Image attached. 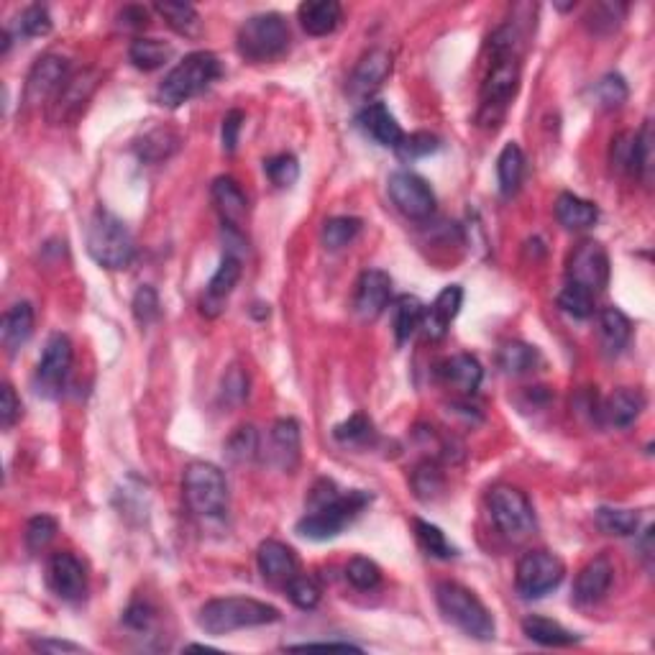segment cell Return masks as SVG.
Segmentation results:
<instances>
[{
    "instance_id": "ab89813d",
    "label": "cell",
    "mask_w": 655,
    "mask_h": 655,
    "mask_svg": "<svg viewBox=\"0 0 655 655\" xmlns=\"http://www.w3.org/2000/svg\"><path fill=\"white\" fill-rule=\"evenodd\" d=\"M226 456L233 464H249L259 456V433L254 425H241L226 441Z\"/></svg>"
},
{
    "instance_id": "3957f363",
    "label": "cell",
    "mask_w": 655,
    "mask_h": 655,
    "mask_svg": "<svg viewBox=\"0 0 655 655\" xmlns=\"http://www.w3.org/2000/svg\"><path fill=\"white\" fill-rule=\"evenodd\" d=\"M221 77V62L210 52H192L169 70L157 90V100L167 108H180L187 100L205 93Z\"/></svg>"
},
{
    "instance_id": "7dc6e473",
    "label": "cell",
    "mask_w": 655,
    "mask_h": 655,
    "mask_svg": "<svg viewBox=\"0 0 655 655\" xmlns=\"http://www.w3.org/2000/svg\"><path fill=\"white\" fill-rule=\"evenodd\" d=\"M612 167L620 172H638V134L625 131L612 141Z\"/></svg>"
},
{
    "instance_id": "9f6ffc18",
    "label": "cell",
    "mask_w": 655,
    "mask_h": 655,
    "mask_svg": "<svg viewBox=\"0 0 655 655\" xmlns=\"http://www.w3.org/2000/svg\"><path fill=\"white\" fill-rule=\"evenodd\" d=\"M412 484H415V492H418L420 499H433L435 494L443 492V474L438 471V466L428 461V464L415 469Z\"/></svg>"
},
{
    "instance_id": "f907efd6",
    "label": "cell",
    "mask_w": 655,
    "mask_h": 655,
    "mask_svg": "<svg viewBox=\"0 0 655 655\" xmlns=\"http://www.w3.org/2000/svg\"><path fill=\"white\" fill-rule=\"evenodd\" d=\"M49 31H52V16L47 6H29L18 16V34L36 39V36H47Z\"/></svg>"
},
{
    "instance_id": "d6986e66",
    "label": "cell",
    "mask_w": 655,
    "mask_h": 655,
    "mask_svg": "<svg viewBox=\"0 0 655 655\" xmlns=\"http://www.w3.org/2000/svg\"><path fill=\"white\" fill-rule=\"evenodd\" d=\"M615 579V566L607 556H597L586 563L584 569L579 571L574 581V602L579 607H592V604L602 602L604 594L609 592Z\"/></svg>"
},
{
    "instance_id": "1f68e13d",
    "label": "cell",
    "mask_w": 655,
    "mask_h": 655,
    "mask_svg": "<svg viewBox=\"0 0 655 655\" xmlns=\"http://www.w3.org/2000/svg\"><path fill=\"white\" fill-rule=\"evenodd\" d=\"M632 336V323L620 308H604L599 313V341L609 356H617Z\"/></svg>"
},
{
    "instance_id": "8fae6325",
    "label": "cell",
    "mask_w": 655,
    "mask_h": 655,
    "mask_svg": "<svg viewBox=\"0 0 655 655\" xmlns=\"http://www.w3.org/2000/svg\"><path fill=\"white\" fill-rule=\"evenodd\" d=\"M72 369V341L64 333L49 336L47 346L41 351L39 366H36V392L47 400H57L64 392V384Z\"/></svg>"
},
{
    "instance_id": "6125c7cd",
    "label": "cell",
    "mask_w": 655,
    "mask_h": 655,
    "mask_svg": "<svg viewBox=\"0 0 655 655\" xmlns=\"http://www.w3.org/2000/svg\"><path fill=\"white\" fill-rule=\"evenodd\" d=\"M31 648L39 650V653H82V645L70 643V640H52V638L31 640Z\"/></svg>"
},
{
    "instance_id": "30bf717a",
    "label": "cell",
    "mask_w": 655,
    "mask_h": 655,
    "mask_svg": "<svg viewBox=\"0 0 655 655\" xmlns=\"http://www.w3.org/2000/svg\"><path fill=\"white\" fill-rule=\"evenodd\" d=\"M566 576V566L561 558L551 551H530L517 563L515 584L517 592L525 599H540L558 589Z\"/></svg>"
},
{
    "instance_id": "03108f58",
    "label": "cell",
    "mask_w": 655,
    "mask_h": 655,
    "mask_svg": "<svg viewBox=\"0 0 655 655\" xmlns=\"http://www.w3.org/2000/svg\"><path fill=\"white\" fill-rule=\"evenodd\" d=\"M351 650V653H361L359 645H351V643H302V645H290V650Z\"/></svg>"
},
{
    "instance_id": "816d5d0a",
    "label": "cell",
    "mask_w": 655,
    "mask_h": 655,
    "mask_svg": "<svg viewBox=\"0 0 655 655\" xmlns=\"http://www.w3.org/2000/svg\"><path fill=\"white\" fill-rule=\"evenodd\" d=\"M59 525L54 517L49 515H36L31 517L29 525H26V545H29V551H41V548H47L49 543L57 535Z\"/></svg>"
},
{
    "instance_id": "52a82bcc",
    "label": "cell",
    "mask_w": 655,
    "mask_h": 655,
    "mask_svg": "<svg viewBox=\"0 0 655 655\" xmlns=\"http://www.w3.org/2000/svg\"><path fill=\"white\" fill-rule=\"evenodd\" d=\"M238 54L249 62H269L290 47V26L279 13H261L244 21L236 36Z\"/></svg>"
},
{
    "instance_id": "44dd1931",
    "label": "cell",
    "mask_w": 655,
    "mask_h": 655,
    "mask_svg": "<svg viewBox=\"0 0 655 655\" xmlns=\"http://www.w3.org/2000/svg\"><path fill=\"white\" fill-rule=\"evenodd\" d=\"M356 123L364 131L369 139L377 141L379 146H387V149H397L405 139V131L397 123V118L389 113V108L384 103H369L364 111L356 116Z\"/></svg>"
},
{
    "instance_id": "d590c367",
    "label": "cell",
    "mask_w": 655,
    "mask_h": 655,
    "mask_svg": "<svg viewBox=\"0 0 655 655\" xmlns=\"http://www.w3.org/2000/svg\"><path fill=\"white\" fill-rule=\"evenodd\" d=\"M157 13L180 36H198L200 34V13L187 3H157Z\"/></svg>"
},
{
    "instance_id": "d6a6232c",
    "label": "cell",
    "mask_w": 655,
    "mask_h": 655,
    "mask_svg": "<svg viewBox=\"0 0 655 655\" xmlns=\"http://www.w3.org/2000/svg\"><path fill=\"white\" fill-rule=\"evenodd\" d=\"M522 174H525V157H522V149L510 141V144L502 149L497 159V177H499V190L505 198H512L522 185Z\"/></svg>"
},
{
    "instance_id": "6f0895ef",
    "label": "cell",
    "mask_w": 655,
    "mask_h": 655,
    "mask_svg": "<svg viewBox=\"0 0 655 655\" xmlns=\"http://www.w3.org/2000/svg\"><path fill=\"white\" fill-rule=\"evenodd\" d=\"M246 395H249V377L238 366H231V371L223 379V397L238 405V402L246 400Z\"/></svg>"
},
{
    "instance_id": "5b68a950",
    "label": "cell",
    "mask_w": 655,
    "mask_h": 655,
    "mask_svg": "<svg viewBox=\"0 0 655 655\" xmlns=\"http://www.w3.org/2000/svg\"><path fill=\"white\" fill-rule=\"evenodd\" d=\"M87 251L105 269H126L134 259V238L111 210L98 208L87 223Z\"/></svg>"
},
{
    "instance_id": "277c9868",
    "label": "cell",
    "mask_w": 655,
    "mask_h": 655,
    "mask_svg": "<svg viewBox=\"0 0 655 655\" xmlns=\"http://www.w3.org/2000/svg\"><path fill=\"white\" fill-rule=\"evenodd\" d=\"M435 602H438L441 615L464 635L474 640H494V632H497L494 617L471 589L456 581H441L435 586Z\"/></svg>"
},
{
    "instance_id": "836d02e7",
    "label": "cell",
    "mask_w": 655,
    "mask_h": 655,
    "mask_svg": "<svg viewBox=\"0 0 655 655\" xmlns=\"http://www.w3.org/2000/svg\"><path fill=\"white\" fill-rule=\"evenodd\" d=\"M174 49L169 47L167 41L162 39H134V44H131V49H128V57H131V62L139 67V70L144 72H151V70H159L162 64H167L169 59H172Z\"/></svg>"
},
{
    "instance_id": "5bb4252c",
    "label": "cell",
    "mask_w": 655,
    "mask_h": 655,
    "mask_svg": "<svg viewBox=\"0 0 655 655\" xmlns=\"http://www.w3.org/2000/svg\"><path fill=\"white\" fill-rule=\"evenodd\" d=\"M389 75H392V54L379 47L371 49L359 59L348 77V95L356 100L371 98L389 80Z\"/></svg>"
},
{
    "instance_id": "ffe728a7",
    "label": "cell",
    "mask_w": 655,
    "mask_h": 655,
    "mask_svg": "<svg viewBox=\"0 0 655 655\" xmlns=\"http://www.w3.org/2000/svg\"><path fill=\"white\" fill-rule=\"evenodd\" d=\"M461 302H464V290L458 285H448L441 295L435 297L433 305L425 308L423 320H420V331H423L428 341H441L446 336L453 318L461 310Z\"/></svg>"
},
{
    "instance_id": "f1b7e54d",
    "label": "cell",
    "mask_w": 655,
    "mask_h": 655,
    "mask_svg": "<svg viewBox=\"0 0 655 655\" xmlns=\"http://www.w3.org/2000/svg\"><path fill=\"white\" fill-rule=\"evenodd\" d=\"M645 407V397L640 395L638 389L622 387L615 389L612 395L607 397L602 407V415L609 425H615V428H630L635 420L640 418V412Z\"/></svg>"
},
{
    "instance_id": "4dcf8cb0",
    "label": "cell",
    "mask_w": 655,
    "mask_h": 655,
    "mask_svg": "<svg viewBox=\"0 0 655 655\" xmlns=\"http://www.w3.org/2000/svg\"><path fill=\"white\" fill-rule=\"evenodd\" d=\"M522 632L528 635L533 643L545 645V648H569V645L579 643V635H574L571 630L561 625L556 620H548V617L530 615L522 620Z\"/></svg>"
},
{
    "instance_id": "ee69618b",
    "label": "cell",
    "mask_w": 655,
    "mask_h": 655,
    "mask_svg": "<svg viewBox=\"0 0 655 655\" xmlns=\"http://www.w3.org/2000/svg\"><path fill=\"white\" fill-rule=\"evenodd\" d=\"M285 589L290 602L300 609H315L318 607L320 597H323V589H320L318 581H315L313 576L295 574L290 581H287Z\"/></svg>"
},
{
    "instance_id": "be15d7a7",
    "label": "cell",
    "mask_w": 655,
    "mask_h": 655,
    "mask_svg": "<svg viewBox=\"0 0 655 655\" xmlns=\"http://www.w3.org/2000/svg\"><path fill=\"white\" fill-rule=\"evenodd\" d=\"M154 615H151V609L146 604H134V607L126 612V625L134 627V630H146L151 625Z\"/></svg>"
},
{
    "instance_id": "9a60e30c",
    "label": "cell",
    "mask_w": 655,
    "mask_h": 655,
    "mask_svg": "<svg viewBox=\"0 0 655 655\" xmlns=\"http://www.w3.org/2000/svg\"><path fill=\"white\" fill-rule=\"evenodd\" d=\"M47 579L52 592L64 602H82L87 594L85 566L72 553L62 551L49 558Z\"/></svg>"
},
{
    "instance_id": "680465c9",
    "label": "cell",
    "mask_w": 655,
    "mask_h": 655,
    "mask_svg": "<svg viewBox=\"0 0 655 655\" xmlns=\"http://www.w3.org/2000/svg\"><path fill=\"white\" fill-rule=\"evenodd\" d=\"M18 418H21V400L11 384H3V389H0V425L8 430L16 425Z\"/></svg>"
},
{
    "instance_id": "f546056e",
    "label": "cell",
    "mask_w": 655,
    "mask_h": 655,
    "mask_svg": "<svg viewBox=\"0 0 655 655\" xmlns=\"http://www.w3.org/2000/svg\"><path fill=\"white\" fill-rule=\"evenodd\" d=\"M556 218L569 231H584V228H592L597 223L599 210L597 205L579 198L574 192H563L556 200Z\"/></svg>"
},
{
    "instance_id": "e0dca14e",
    "label": "cell",
    "mask_w": 655,
    "mask_h": 655,
    "mask_svg": "<svg viewBox=\"0 0 655 655\" xmlns=\"http://www.w3.org/2000/svg\"><path fill=\"white\" fill-rule=\"evenodd\" d=\"M392 300V277L382 269H366L356 285V313L364 320H374L384 313Z\"/></svg>"
},
{
    "instance_id": "603a6c76",
    "label": "cell",
    "mask_w": 655,
    "mask_h": 655,
    "mask_svg": "<svg viewBox=\"0 0 655 655\" xmlns=\"http://www.w3.org/2000/svg\"><path fill=\"white\" fill-rule=\"evenodd\" d=\"M210 195H213L215 210L221 213L223 226L238 228L244 223V218L249 215V200L233 177H218L210 187Z\"/></svg>"
},
{
    "instance_id": "ac0fdd59",
    "label": "cell",
    "mask_w": 655,
    "mask_h": 655,
    "mask_svg": "<svg viewBox=\"0 0 655 655\" xmlns=\"http://www.w3.org/2000/svg\"><path fill=\"white\" fill-rule=\"evenodd\" d=\"M300 425L292 418H279L269 430L267 456L269 464L277 466L279 471H292L300 464Z\"/></svg>"
},
{
    "instance_id": "7c38bea8",
    "label": "cell",
    "mask_w": 655,
    "mask_h": 655,
    "mask_svg": "<svg viewBox=\"0 0 655 655\" xmlns=\"http://www.w3.org/2000/svg\"><path fill=\"white\" fill-rule=\"evenodd\" d=\"M387 190L395 208L410 221H425L435 213V192L420 174L407 172V169L392 172L387 180Z\"/></svg>"
},
{
    "instance_id": "f5cc1de1",
    "label": "cell",
    "mask_w": 655,
    "mask_h": 655,
    "mask_svg": "<svg viewBox=\"0 0 655 655\" xmlns=\"http://www.w3.org/2000/svg\"><path fill=\"white\" fill-rule=\"evenodd\" d=\"M180 139L169 131H151V134L144 136L141 141V157L149 159V162H159V159H167L174 149H177Z\"/></svg>"
},
{
    "instance_id": "f35d334b",
    "label": "cell",
    "mask_w": 655,
    "mask_h": 655,
    "mask_svg": "<svg viewBox=\"0 0 655 655\" xmlns=\"http://www.w3.org/2000/svg\"><path fill=\"white\" fill-rule=\"evenodd\" d=\"M497 361L505 374H525V371H530L538 364V351L528 346V343L512 341L499 348Z\"/></svg>"
},
{
    "instance_id": "681fc988",
    "label": "cell",
    "mask_w": 655,
    "mask_h": 655,
    "mask_svg": "<svg viewBox=\"0 0 655 655\" xmlns=\"http://www.w3.org/2000/svg\"><path fill=\"white\" fill-rule=\"evenodd\" d=\"M438 146H441V141L435 139L433 134H425V131H418V134H405V139H402V144L397 146V157L402 159V162H415V159H423L428 157V154H433V151H438Z\"/></svg>"
},
{
    "instance_id": "b9f144b4",
    "label": "cell",
    "mask_w": 655,
    "mask_h": 655,
    "mask_svg": "<svg viewBox=\"0 0 655 655\" xmlns=\"http://www.w3.org/2000/svg\"><path fill=\"white\" fill-rule=\"evenodd\" d=\"M558 305H561L563 313L574 315V318H592L594 315V292H589L586 287H579L574 285V282H569V285L563 287L561 295H558Z\"/></svg>"
},
{
    "instance_id": "8992f818",
    "label": "cell",
    "mask_w": 655,
    "mask_h": 655,
    "mask_svg": "<svg viewBox=\"0 0 655 655\" xmlns=\"http://www.w3.org/2000/svg\"><path fill=\"white\" fill-rule=\"evenodd\" d=\"M371 502V494L354 489V492L336 494L325 505L310 507V512L297 522V533L310 540H331L343 533L348 522L361 515Z\"/></svg>"
},
{
    "instance_id": "e7e4bbea",
    "label": "cell",
    "mask_w": 655,
    "mask_h": 655,
    "mask_svg": "<svg viewBox=\"0 0 655 655\" xmlns=\"http://www.w3.org/2000/svg\"><path fill=\"white\" fill-rule=\"evenodd\" d=\"M121 24L131 26V29H144L146 26V11L139 6H128L121 13Z\"/></svg>"
},
{
    "instance_id": "bcb514c9",
    "label": "cell",
    "mask_w": 655,
    "mask_h": 655,
    "mask_svg": "<svg viewBox=\"0 0 655 655\" xmlns=\"http://www.w3.org/2000/svg\"><path fill=\"white\" fill-rule=\"evenodd\" d=\"M630 90H627V82L622 75H604L602 80L594 85V98L602 108L612 111V108H620L627 100Z\"/></svg>"
},
{
    "instance_id": "91938a15",
    "label": "cell",
    "mask_w": 655,
    "mask_h": 655,
    "mask_svg": "<svg viewBox=\"0 0 655 655\" xmlns=\"http://www.w3.org/2000/svg\"><path fill=\"white\" fill-rule=\"evenodd\" d=\"M650 172H653V126L645 123L638 134V174L650 180Z\"/></svg>"
},
{
    "instance_id": "94428289",
    "label": "cell",
    "mask_w": 655,
    "mask_h": 655,
    "mask_svg": "<svg viewBox=\"0 0 655 655\" xmlns=\"http://www.w3.org/2000/svg\"><path fill=\"white\" fill-rule=\"evenodd\" d=\"M244 111H231L226 113V118H223V128H221V139H223V149L228 151V154H233L238 146V134H241V128H244Z\"/></svg>"
},
{
    "instance_id": "484cf974",
    "label": "cell",
    "mask_w": 655,
    "mask_h": 655,
    "mask_svg": "<svg viewBox=\"0 0 655 655\" xmlns=\"http://www.w3.org/2000/svg\"><path fill=\"white\" fill-rule=\"evenodd\" d=\"M31 336H34V308H31L29 302H16V305L6 310L3 323H0L3 348L13 356L18 348L29 343Z\"/></svg>"
},
{
    "instance_id": "6da1fadb",
    "label": "cell",
    "mask_w": 655,
    "mask_h": 655,
    "mask_svg": "<svg viewBox=\"0 0 655 655\" xmlns=\"http://www.w3.org/2000/svg\"><path fill=\"white\" fill-rule=\"evenodd\" d=\"M492 67L482 85V111H505L520 90V34L515 26H502L489 39Z\"/></svg>"
},
{
    "instance_id": "db71d44e",
    "label": "cell",
    "mask_w": 655,
    "mask_h": 655,
    "mask_svg": "<svg viewBox=\"0 0 655 655\" xmlns=\"http://www.w3.org/2000/svg\"><path fill=\"white\" fill-rule=\"evenodd\" d=\"M622 16H625V6H617V3H599V6H594L592 13L586 16V24H589V29L592 31H597V34H604V31L617 29Z\"/></svg>"
},
{
    "instance_id": "e575fe53",
    "label": "cell",
    "mask_w": 655,
    "mask_h": 655,
    "mask_svg": "<svg viewBox=\"0 0 655 655\" xmlns=\"http://www.w3.org/2000/svg\"><path fill=\"white\" fill-rule=\"evenodd\" d=\"M597 528L604 535H617V538H630L638 533L640 515L635 510H615V507H599L594 512Z\"/></svg>"
},
{
    "instance_id": "8d00e7d4",
    "label": "cell",
    "mask_w": 655,
    "mask_h": 655,
    "mask_svg": "<svg viewBox=\"0 0 655 655\" xmlns=\"http://www.w3.org/2000/svg\"><path fill=\"white\" fill-rule=\"evenodd\" d=\"M425 305L415 295H402L395 305V333L397 341H410L412 333L420 331V320H423Z\"/></svg>"
},
{
    "instance_id": "60d3db41",
    "label": "cell",
    "mask_w": 655,
    "mask_h": 655,
    "mask_svg": "<svg viewBox=\"0 0 655 655\" xmlns=\"http://www.w3.org/2000/svg\"><path fill=\"white\" fill-rule=\"evenodd\" d=\"M415 535H418V543L423 545V551L428 553V556L443 558V561L456 556V548L448 543L446 533H443L441 528L430 525V522L415 520Z\"/></svg>"
},
{
    "instance_id": "7bdbcfd3",
    "label": "cell",
    "mask_w": 655,
    "mask_h": 655,
    "mask_svg": "<svg viewBox=\"0 0 655 655\" xmlns=\"http://www.w3.org/2000/svg\"><path fill=\"white\" fill-rule=\"evenodd\" d=\"M346 579L354 589H361V592H371L377 589L379 581H382V569L371 558L356 556L348 561L346 566Z\"/></svg>"
},
{
    "instance_id": "2e32d148",
    "label": "cell",
    "mask_w": 655,
    "mask_h": 655,
    "mask_svg": "<svg viewBox=\"0 0 655 655\" xmlns=\"http://www.w3.org/2000/svg\"><path fill=\"white\" fill-rule=\"evenodd\" d=\"M67 59L57 57V54H44L34 62L29 72V80H26V103L39 105L44 100H49L62 90V85L67 82Z\"/></svg>"
},
{
    "instance_id": "c3c4849f",
    "label": "cell",
    "mask_w": 655,
    "mask_h": 655,
    "mask_svg": "<svg viewBox=\"0 0 655 655\" xmlns=\"http://www.w3.org/2000/svg\"><path fill=\"white\" fill-rule=\"evenodd\" d=\"M264 172L277 187H292L300 180V164L292 154H277V157L264 162Z\"/></svg>"
},
{
    "instance_id": "d4e9b609",
    "label": "cell",
    "mask_w": 655,
    "mask_h": 655,
    "mask_svg": "<svg viewBox=\"0 0 655 655\" xmlns=\"http://www.w3.org/2000/svg\"><path fill=\"white\" fill-rule=\"evenodd\" d=\"M297 18L310 36H328L341 26L343 8L336 0H308L297 8Z\"/></svg>"
},
{
    "instance_id": "4fadbf2b",
    "label": "cell",
    "mask_w": 655,
    "mask_h": 655,
    "mask_svg": "<svg viewBox=\"0 0 655 655\" xmlns=\"http://www.w3.org/2000/svg\"><path fill=\"white\" fill-rule=\"evenodd\" d=\"M569 282L599 292L609 285V256L599 241H581L569 256Z\"/></svg>"
},
{
    "instance_id": "ba28073f",
    "label": "cell",
    "mask_w": 655,
    "mask_h": 655,
    "mask_svg": "<svg viewBox=\"0 0 655 655\" xmlns=\"http://www.w3.org/2000/svg\"><path fill=\"white\" fill-rule=\"evenodd\" d=\"M185 502L195 515L218 517L228 507V482L223 471L208 461H192L182 479Z\"/></svg>"
},
{
    "instance_id": "83f0119b",
    "label": "cell",
    "mask_w": 655,
    "mask_h": 655,
    "mask_svg": "<svg viewBox=\"0 0 655 655\" xmlns=\"http://www.w3.org/2000/svg\"><path fill=\"white\" fill-rule=\"evenodd\" d=\"M438 371H441L443 382L451 384V387L458 389V392H464V395H474L484 379L482 364H479V359H474L471 354L451 356V359L443 361Z\"/></svg>"
},
{
    "instance_id": "9c48e42d",
    "label": "cell",
    "mask_w": 655,
    "mask_h": 655,
    "mask_svg": "<svg viewBox=\"0 0 655 655\" xmlns=\"http://www.w3.org/2000/svg\"><path fill=\"white\" fill-rule=\"evenodd\" d=\"M487 507L492 522L507 540L520 543V540L530 538L535 533L533 505L525 497V492H520L517 487H510V484L492 487L487 494Z\"/></svg>"
},
{
    "instance_id": "11a10c76",
    "label": "cell",
    "mask_w": 655,
    "mask_h": 655,
    "mask_svg": "<svg viewBox=\"0 0 655 655\" xmlns=\"http://www.w3.org/2000/svg\"><path fill=\"white\" fill-rule=\"evenodd\" d=\"M159 308H162V305H159V295H157V290H154V287L144 285V287H139V290H136V295H134V318H136V323L151 325L154 320L159 318Z\"/></svg>"
},
{
    "instance_id": "7a4b0ae2",
    "label": "cell",
    "mask_w": 655,
    "mask_h": 655,
    "mask_svg": "<svg viewBox=\"0 0 655 655\" xmlns=\"http://www.w3.org/2000/svg\"><path fill=\"white\" fill-rule=\"evenodd\" d=\"M279 609L267 602L251 597H223L210 599L200 607L198 625L208 635H228L233 630H246V627H261L279 622Z\"/></svg>"
},
{
    "instance_id": "cb8c5ba5",
    "label": "cell",
    "mask_w": 655,
    "mask_h": 655,
    "mask_svg": "<svg viewBox=\"0 0 655 655\" xmlns=\"http://www.w3.org/2000/svg\"><path fill=\"white\" fill-rule=\"evenodd\" d=\"M95 85H98V77L93 72H80L75 77H67V82H64L62 90L54 98V121L62 123L70 116H77L82 111V105L87 103V98L93 95Z\"/></svg>"
},
{
    "instance_id": "4316f807",
    "label": "cell",
    "mask_w": 655,
    "mask_h": 655,
    "mask_svg": "<svg viewBox=\"0 0 655 655\" xmlns=\"http://www.w3.org/2000/svg\"><path fill=\"white\" fill-rule=\"evenodd\" d=\"M238 279H241V259H238L233 251H226L221 267H218V272H215L213 279H210L208 295H205L203 300V313L208 315L218 313V310H221V302L226 300V297L233 292V287L238 285Z\"/></svg>"
},
{
    "instance_id": "7402d4cb",
    "label": "cell",
    "mask_w": 655,
    "mask_h": 655,
    "mask_svg": "<svg viewBox=\"0 0 655 655\" xmlns=\"http://www.w3.org/2000/svg\"><path fill=\"white\" fill-rule=\"evenodd\" d=\"M261 576L272 584H287L297 574V558L290 545L279 540H264L256 551Z\"/></svg>"
},
{
    "instance_id": "74e56055",
    "label": "cell",
    "mask_w": 655,
    "mask_h": 655,
    "mask_svg": "<svg viewBox=\"0 0 655 655\" xmlns=\"http://www.w3.org/2000/svg\"><path fill=\"white\" fill-rule=\"evenodd\" d=\"M361 233V221L359 218H348V215H338V218H331V221L323 223V231H320V241H323L325 249L338 251L343 246H348Z\"/></svg>"
},
{
    "instance_id": "f6af8a7d",
    "label": "cell",
    "mask_w": 655,
    "mask_h": 655,
    "mask_svg": "<svg viewBox=\"0 0 655 655\" xmlns=\"http://www.w3.org/2000/svg\"><path fill=\"white\" fill-rule=\"evenodd\" d=\"M333 435H336V441L346 443V446H364V443L371 441V435H374V425H371V420L366 418V415L356 412L346 423L336 425Z\"/></svg>"
}]
</instances>
